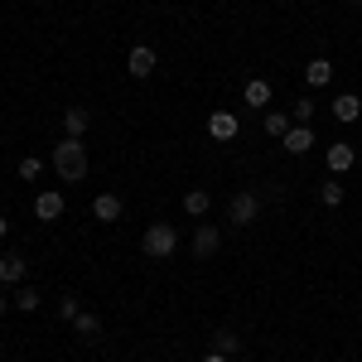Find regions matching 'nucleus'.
<instances>
[{"label": "nucleus", "mask_w": 362, "mask_h": 362, "mask_svg": "<svg viewBox=\"0 0 362 362\" xmlns=\"http://www.w3.org/2000/svg\"><path fill=\"white\" fill-rule=\"evenodd\" d=\"M54 169L68 179V184L83 179V174H87V145H83V140H73V136L58 140V145H54Z\"/></svg>", "instance_id": "obj_1"}, {"label": "nucleus", "mask_w": 362, "mask_h": 362, "mask_svg": "<svg viewBox=\"0 0 362 362\" xmlns=\"http://www.w3.org/2000/svg\"><path fill=\"white\" fill-rule=\"evenodd\" d=\"M140 247H145V256H155V261H169L174 247H179V232H174L169 223H155V227H145Z\"/></svg>", "instance_id": "obj_2"}, {"label": "nucleus", "mask_w": 362, "mask_h": 362, "mask_svg": "<svg viewBox=\"0 0 362 362\" xmlns=\"http://www.w3.org/2000/svg\"><path fill=\"white\" fill-rule=\"evenodd\" d=\"M126 68H131V78H150V73H155V49L136 44V49H131V58H126Z\"/></svg>", "instance_id": "obj_3"}, {"label": "nucleus", "mask_w": 362, "mask_h": 362, "mask_svg": "<svg viewBox=\"0 0 362 362\" xmlns=\"http://www.w3.org/2000/svg\"><path fill=\"white\" fill-rule=\"evenodd\" d=\"M305 83L309 87H329L334 83V63H329V58H309L305 63Z\"/></svg>", "instance_id": "obj_4"}, {"label": "nucleus", "mask_w": 362, "mask_h": 362, "mask_svg": "<svg viewBox=\"0 0 362 362\" xmlns=\"http://www.w3.org/2000/svg\"><path fill=\"white\" fill-rule=\"evenodd\" d=\"M256 213H261V203H256V194H237L232 198V223H256Z\"/></svg>", "instance_id": "obj_5"}, {"label": "nucleus", "mask_w": 362, "mask_h": 362, "mask_svg": "<svg viewBox=\"0 0 362 362\" xmlns=\"http://www.w3.org/2000/svg\"><path fill=\"white\" fill-rule=\"evenodd\" d=\"M208 136H213V140H232V136H237V116H232V112H213V116H208Z\"/></svg>", "instance_id": "obj_6"}, {"label": "nucleus", "mask_w": 362, "mask_h": 362, "mask_svg": "<svg viewBox=\"0 0 362 362\" xmlns=\"http://www.w3.org/2000/svg\"><path fill=\"white\" fill-rule=\"evenodd\" d=\"M34 213H39L44 223L63 218V194H54V189H49V194H39V198H34Z\"/></svg>", "instance_id": "obj_7"}, {"label": "nucleus", "mask_w": 362, "mask_h": 362, "mask_svg": "<svg viewBox=\"0 0 362 362\" xmlns=\"http://www.w3.org/2000/svg\"><path fill=\"white\" fill-rule=\"evenodd\" d=\"M285 150H290V155L314 150V131H309V126H290V131H285Z\"/></svg>", "instance_id": "obj_8"}, {"label": "nucleus", "mask_w": 362, "mask_h": 362, "mask_svg": "<svg viewBox=\"0 0 362 362\" xmlns=\"http://www.w3.org/2000/svg\"><path fill=\"white\" fill-rule=\"evenodd\" d=\"M353 160H358V150H353V145H343V140H338V145H329V169H334V174H348V169H353Z\"/></svg>", "instance_id": "obj_9"}, {"label": "nucleus", "mask_w": 362, "mask_h": 362, "mask_svg": "<svg viewBox=\"0 0 362 362\" xmlns=\"http://www.w3.org/2000/svg\"><path fill=\"white\" fill-rule=\"evenodd\" d=\"M63 126H68L73 140H83V131L92 126V112H87V107H68V112H63Z\"/></svg>", "instance_id": "obj_10"}, {"label": "nucleus", "mask_w": 362, "mask_h": 362, "mask_svg": "<svg viewBox=\"0 0 362 362\" xmlns=\"http://www.w3.org/2000/svg\"><path fill=\"white\" fill-rule=\"evenodd\" d=\"M92 218H97V223H116V218H121V198L102 194L97 203H92Z\"/></svg>", "instance_id": "obj_11"}, {"label": "nucleus", "mask_w": 362, "mask_h": 362, "mask_svg": "<svg viewBox=\"0 0 362 362\" xmlns=\"http://www.w3.org/2000/svg\"><path fill=\"white\" fill-rule=\"evenodd\" d=\"M218 242H223V237H218V227H208V223L194 232V251H198V256H213V251H218Z\"/></svg>", "instance_id": "obj_12"}, {"label": "nucleus", "mask_w": 362, "mask_h": 362, "mask_svg": "<svg viewBox=\"0 0 362 362\" xmlns=\"http://www.w3.org/2000/svg\"><path fill=\"white\" fill-rule=\"evenodd\" d=\"M25 280V261L20 256H0V285H20Z\"/></svg>", "instance_id": "obj_13"}, {"label": "nucleus", "mask_w": 362, "mask_h": 362, "mask_svg": "<svg viewBox=\"0 0 362 362\" xmlns=\"http://www.w3.org/2000/svg\"><path fill=\"white\" fill-rule=\"evenodd\" d=\"M73 329L83 334V343H97V338H102V319H97V314H78Z\"/></svg>", "instance_id": "obj_14"}, {"label": "nucleus", "mask_w": 362, "mask_h": 362, "mask_svg": "<svg viewBox=\"0 0 362 362\" xmlns=\"http://www.w3.org/2000/svg\"><path fill=\"white\" fill-rule=\"evenodd\" d=\"M334 116H338V121H358V116H362V102L353 97V92H343V97L334 102Z\"/></svg>", "instance_id": "obj_15"}, {"label": "nucleus", "mask_w": 362, "mask_h": 362, "mask_svg": "<svg viewBox=\"0 0 362 362\" xmlns=\"http://www.w3.org/2000/svg\"><path fill=\"white\" fill-rule=\"evenodd\" d=\"M247 102H251V107H266V102H271V83L251 78V83H247Z\"/></svg>", "instance_id": "obj_16"}, {"label": "nucleus", "mask_w": 362, "mask_h": 362, "mask_svg": "<svg viewBox=\"0 0 362 362\" xmlns=\"http://www.w3.org/2000/svg\"><path fill=\"white\" fill-rule=\"evenodd\" d=\"M184 213H194V218H203V213H208V194H203V189H194V194H184Z\"/></svg>", "instance_id": "obj_17"}, {"label": "nucleus", "mask_w": 362, "mask_h": 362, "mask_svg": "<svg viewBox=\"0 0 362 362\" xmlns=\"http://www.w3.org/2000/svg\"><path fill=\"white\" fill-rule=\"evenodd\" d=\"M285 131H290V121H285V112H266V136L285 140Z\"/></svg>", "instance_id": "obj_18"}, {"label": "nucleus", "mask_w": 362, "mask_h": 362, "mask_svg": "<svg viewBox=\"0 0 362 362\" xmlns=\"http://www.w3.org/2000/svg\"><path fill=\"white\" fill-rule=\"evenodd\" d=\"M213 348H218V353H237V334H232V329H218Z\"/></svg>", "instance_id": "obj_19"}, {"label": "nucleus", "mask_w": 362, "mask_h": 362, "mask_svg": "<svg viewBox=\"0 0 362 362\" xmlns=\"http://www.w3.org/2000/svg\"><path fill=\"white\" fill-rule=\"evenodd\" d=\"M290 112H295V121H300V126H309V121H314V102H309V97H300Z\"/></svg>", "instance_id": "obj_20"}, {"label": "nucleus", "mask_w": 362, "mask_h": 362, "mask_svg": "<svg viewBox=\"0 0 362 362\" xmlns=\"http://www.w3.org/2000/svg\"><path fill=\"white\" fill-rule=\"evenodd\" d=\"M39 174H44V160L25 155V160H20V179H39Z\"/></svg>", "instance_id": "obj_21"}, {"label": "nucleus", "mask_w": 362, "mask_h": 362, "mask_svg": "<svg viewBox=\"0 0 362 362\" xmlns=\"http://www.w3.org/2000/svg\"><path fill=\"white\" fill-rule=\"evenodd\" d=\"M319 194H324V208H338L343 203V184H324Z\"/></svg>", "instance_id": "obj_22"}, {"label": "nucleus", "mask_w": 362, "mask_h": 362, "mask_svg": "<svg viewBox=\"0 0 362 362\" xmlns=\"http://www.w3.org/2000/svg\"><path fill=\"white\" fill-rule=\"evenodd\" d=\"M15 305L25 309V314H29V309H39V290H29V285H25V290L15 295Z\"/></svg>", "instance_id": "obj_23"}, {"label": "nucleus", "mask_w": 362, "mask_h": 362, "mask_svg": "<svg viewBox=\"0 0 362 362\" xmlns=\"http://www.w3.org/2000/svg\"><path fill=\"white\" fill-rule=\"evenodd\" d=\"M58 309H63V319H78V314H83V309H78V300H73V295H68V300H58Z\"/></svg>", "instance_id": "obj_24"}, {"label": "nucleus", "mask_w": 362, "mask_h": 362, "mask_svg": "<svg viewBox=\"0 0 362 362\" xmlns=\"http://www.w3.org/2000/svg\"><path fill=\"white\" fill-rule=\"evenodd\" d=\"M203 362H227V353H218V348H213V353H208Z\"/></svg>", "instance_id": "obj_25"}, {"label": "nucleus", "mask_w": 362, "mask_h": 362, "mask_svg": "<svg viewBox=\"0 0 362 362\" xmlns=\"http://www.w3.org/2000/svg\"><path fill=\"white\" fill-rule=\"evenodd\" d=\"M5 232H10V218H0V237H5Z\"/></svg>", "instance_id": "obj_26"}, {"label": "nucleus", "mask_w": 362, "mask_h": 362, "mask_svg": "<svg viewBox=\"0 0 362 362\" xmlns=\"http://www.w3.org/2000/svg\"><path fill=\"white\" fill-rule=\"evenodd\" d=\"M348 5H362V0H348Z\"/></svg>", "instance_id": "obj_27"}, {"label": "nucleus", "mask_w": 362, "mask_h": 362, "mask_svg": "<svg viewBox=\"0 0 362 362\" xmlns=\"http://www.w3.org/2000/svg\"><path fill=\"white\" fill-rule=\"evenodd\" d=\"M0 314H5V300H0Z\"/></svg>", "instance_id": "obj_28"}]
</instances>
